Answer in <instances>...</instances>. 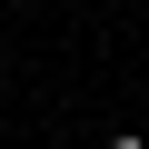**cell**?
<instances>
[{"label": "cell", "mask_w": 149, "mask_h": 149, "mask_svg": "<svg viewBox=\"0 0 149 149\" xmlns=\"http://www.w3.org/2000/svg\"><path fill=\"white\" fill-rule=\"evenodd\" d=\"M109 149H149V139H139V129H119V139H109Z\"/></svg>", "instance_id": "1"}]
</instances>
